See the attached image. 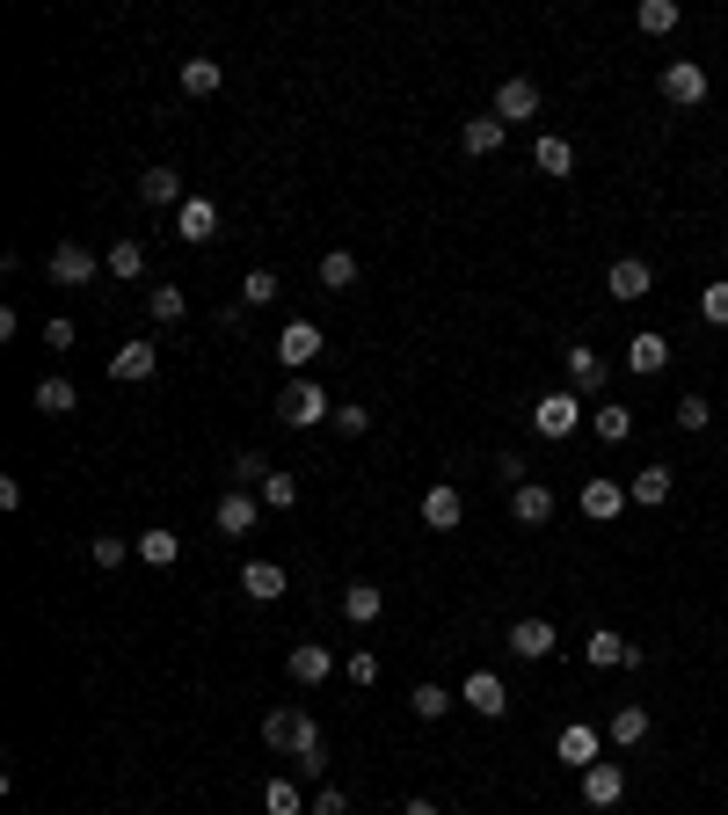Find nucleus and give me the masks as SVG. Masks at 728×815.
<instances>
[{
  "instance_id": "nucleus-27",
  "label": "nucleus",
  "mask_w": 728,
  "mask_h": 815,
  "mask_svg": "<svg viewBox=\"0 0 728 815\" xmlns=\"http://www.w3.org/2000/svg\"><path fill=\"white\" fill-rule=\"evenodd\" d=\"M459 518H467V503H459V488H430V495H423V524H430V532H451Z\"/></svg>"
},
{
  "instance_id": "nucleus-12",
  "label": "nucleus",
  "mask_w": 728,
  "mask_h": 815,
  "mask_svg": "<svg viewBox=\"0 0 728 815\" xmlns=\"http://www.w3.org/2000/svg\"><path fill=\"white\" fill-rule=\"evenodd\" d=\"M306 729H313V721L299 707H270V713H262V743H270V750H292V757H299Z\"/></svg>"
},
{
  "instance_id": "nucleus-1",
  "label": "nucleus",
  "mask_w": 728,
  "mask_h": 815,
  "mask_svg": "<svg viewBox=\"0 0 728 815\" xmlns=\"http://www.w3.org/2000/svg\"><path fill=\"white\" fill-rule=\"evenodd\" d=\"M575 422H583V394H575V386H561V394H539L532 400V430L539 437H575Z\"/></svg>"
},
{
  "instance_id": "nucleus-51",
  "label": "nucleus",
  "mask_w": 728,
  "mask_h": 815,
  "mask_svg": "<svg viewBox=\"0 0 728 815\" xmlns=\"http://www.w3.org/2000/svg\"><path fill=\"white\" fill-rule=\"evenodd\" d=\"M219 328H226V335H241V328H248V306H241V299H233V306H219Z\"/></svg>"
},
{
  "instance_id": "nucleus-36",
  "label": "nucleus",
  "mask_w": 728,
  "mask_h": 815,
  "mask_svg": "<svg viewBox=\"0 0 728 815\" xmlns=\"http://www.w3.org/2000/svg\"><path fill=\"white\" fill-rule=\"evenodd\" d=\"M590 430L605 437V445H626V437H634V408H597V416H590Z\"/></svg>"
},
{
  "instance_id": "nucleus-37",
  "label": "nucleus",
  "mask_w": 728,
  "mask_h": 815,
  "mask_svg": "<svg viewBox=\"0 0 728 815\" xmlns=\"http://www.w3.org/2000/svg\"><path fill=\"white\" fill-rule=\"evenodd\" d=\"M256 495H262V510H278V518H284V510H292V503H299V481H292V473H284V467H278V473H270V481H262V488H256Z\"/></svg>"
},
{
  "instance_id": "nucleus-48",
  "label": "nucleus",
  "mask_w": 728,
  "mask_h": 815,
  "mask_svg": "<svg viewBox=\"0 0 728 815\" xmlns=\"http://www.w3.org/2000/svg\"><path fill=\"white\" fill-rule=\"evenodd\" d=\"M313 815H350V794L343 786H321V794H313Z\"/></svg>"
},
{
  "instance_id": "nucleus-10",
  "label": "nucleus",
  "mask_w": 728,
  "mask_h": 815,
  "mask_svg": "<svg viewBox=\"0 0 728 815\" xmlns=\"http://www.w3.org/2000/svg\"><path fill=\"white\" fill-rule=\"evenodd\" d=\"M597 750H605V735L590 729V721H569V729L554 735V757L575 764V772H590V764H597Z\"/></svg>"
},
{
  "instance_id": "nucleus-41",
  "label": "nucleus",
  "mask_w": 728,
  "mask_h": 815,
  "mask_svg": "<svg viewBox=\"0 0 728 815\" xmlns=\"http://www.w3.org/2000/svg\"><path fill=\"white\" fill-rule=\"evenodd\" d=\"M146 313H154L160 328H168V321H183V292H175V284H154V292H146Z\"/></svg>"
},
{
  "instance_id": "nucleus-53",
  "label": "nucleus",
  "mask_w": 728,
  "mask_h": 815,
  "mask_svg": "<svg viewBox=\"0 0 728 815\" xmlns=\"http://www.w3.org/2000/svg\"><path fill=\"white\" fill-rule=\"evenodd\" d=\"M401 815H445V808H437L430 794H416V801H408V808H401Z\"/></svg>"
},
{
  "instance_id": "nucleus-6",
  "label": "nucleus",
  "mask_w": 728,
  "mask_h": 815,
  "mask_svg": "<svg viewBox=\"0 0 728 815\" xmlns=\"http://www.w3.org/2000/svg\"><path fill=\"white\" fill-rule=\"evenodd\" d=\"M648 729H656V713L634 707V699H620V707H612V721H605V743H612V750H642Z\"/></svg>"
},
{
  "instance_id": "nucleus-43",
  "label": "nucleus",
  "mask_w": 728,
  "mask_h": 815,
  "mask_svg": "<svg viewBox=\"0 0 728 815\" xmlns=\"http://www.w3.org/2000/svg\"><path fill=\"white\" fill-rule=\"evenodd\" d=\"M270 299H278V278H270V270H248V278H241V306H270Z\"/></svg>"
},
{
  "instance_id": "nucleus-29",
  "label": "nucleus",
  "mask_w": 728,
  "mask_h": 815,
  "mask_svg": "<svg viewBox=\"0 0 728 815\" xmlns=\"http://www.w3.org/2000/svg\"><path fill=\"white\" fill-rule=\"evenodd\" d=\"M139 561L146 568H175V561H183V539H175L168 524H154V532H139Z\"/></svg>"
},
{
  "instance_id": "nucleus-16",
  "label": "nucleus",
  "mask_w": 728,
  "mask_h": 815,
  "mask_svg": "<svg viewBox=\"0 0 728 815\" xmlns=\"http://www.w3.org/2000/svg\"><path fill=\"white\" fill-rule=\"evenodd\" d=\"M241 591L256 597V605H278V597L292 591V575H284L278 561H248V568H241Z\"/></svg>"
},
{
  "instance_id": "nucleus-46",
  "label": "nucleus",
  "mask_w": 728,
  "mask_h": 815,
  "mask_svg": "<svg viewBox=\"0 0 728 815\" xmlns=\"http://www.w3.org/2000/svg\"><path fill=\"white\" fill-rule=\"evenodd\" d=\"M321 764H329V735L306 729V743H299V772H321Z\"/></svg>"
},
{
  "instance_id": "nucleus-25",
  "label": "nucleus",
  "mask_w": 728,
  "mask_h": 815,
  "mask_svg": "<svg viewBox=\"0 0 728 815\" xmlns=\"http://www.w3.org/2000/svg\"><path fill=\"white\" fill-rule=\"evenodd\" d=\"M379 612H386V591H379V583H350V591H343V619H350V626H372Z\"/></svg>"
},
{
  "instance_id": "nucleus-47",
  "label": "nucleus",
  "mask_w": 728,
  "mask_h": 815,
  "mask_svg": "<svg viewBox=\"0 0 728 815\" xmlns=\"http://www.w3.org/2000/svg\"><path fill=\"white\" fill-rule=\"evenodd\" d=\"M335 430H343V437H364V430H372V408H335Z\"/></svg>"
},
{
  "instance_id": "nucleus-22",
  "label": "nucleus",
  "mask_w": 728,
  "mask_h": 815,
  "mask_svg": "<svg viewBox=\"0 0 728 815\" xmlns=\"http://www.w3.org/2000/svg\"><path fill=\"white\" fill-rule=\"evenodd\" d=\"M503 139H510V124L496 117V109H488V117H467V124H459V146H467L474 160H481V154H496Z\"/></svg>"
},
{
  "instance_id": "nucleus-54",
  "label": "nucleus",
  "mask_w": 728,
  "mask_h": 815,
  "mask_svg": "<svg viewBox=\"0 0 728 815\" xmlns=\"http://www.w3.org/2000/svg\"><path fill=\"white\" fill-rule=\"evenodd\" d=\"M721 190H728V175H721Z\"/></svg>"
},
{
  "instance_id": "nucleus-50",
  "label": "nucleus",
  "mask_w": 728,
  "mask_h": 815,
  "mask_svg": "<svg viewBox=\"0 0 728 815\" xmlns=\"http://www.w3.org/2000/svg\"><path fill=\"white\" fill-rule=\"evenodd\" d=\"M496 473H503V488H524V459H518V451H503V459H496Z\"/></svg>"
},
{
  "instance_id": "nucleus-31",
  "label": "nucleus",
  "mask_w": 728,
  "mask_h": 815,
  "mask_svg": "<svg viewBox=\"0 0 728 815\" xmlns=\"http://www.w3.org/2000/svg\"><path fill=\"white\" fill-rule=\"evenodd\" d=\"M350 284H357V255H350V248H329V255H321V292H350Z\"/></svg>"
},
{
  "instance_id": "nucleus-30",
  "label": "nucleus",
  "mask_w": 728,
  "mask_h": 815,
  "mask_svg": "<svg viewBox=\"0 0 728 815\" xmlns=\"http://www.w3.org/2000/svg\"><path fill=\"white\" fill-rule=\"evenodd\" d=\"M626 495L642 510H656V503H670V467H642L634 481H626Z\"/></svg>"
},
{
  "instance_id": "nucleus-32",
  "label": "nucleus",
  "mask_w": 728,
  "mask_h": 815,
  "mask_svg": "<svg viewBox=\"0 0 728 815\" xmlns=\"http://www.w3.org/2000/svg\"><path fill=\"white\" fill-rule=\"evenodd\" d=\"M532 160H539V175H575V146H569V139H554V132H547V139L532 146Z\"/></svg>"
},
{
  "instance_id": "nucleus-14",
  "label": "nucleus",
  "mask_w": 728,
  "mask_h": 815,
  "mask_svg": "<svg viewBox=\"0 0 728 815\" xmlns=\"http://www.w3.org/2000/svg\"><path fill=\"white\" fill-rule=\"evenodd\" d=\"M262 518V495H248V488H233V495H219V532L226 539H248Z\"/></svg>"
},
{
  "instance_id": "nucleus-11",
  "label": "nucleus",
  "mask_w": 728,
  "mask_h": 815,
  "mask_svg": "<svg viewBox=\"0 0 728 815\" xmlns=\"http://www.w3.org/2000/svg\"><path fill=\"white\" fill-rule=\"evenodd\" d=\"M663 95H670L677 109H699L707 103V73H699L693 59H670V66H663Z\"/></svg>"
},
{
  "instance_id": "nucleus-9",
  "label": "nucleus",
  "mask_w": 728,
  "mask_h": 815,
  "mask_svg": "<svg viewBox=\"0 0 728 815\" xmlns=\"http://www.w3.org/2000/svg\"><path fill=\"white\" fill-rule=\"evenodd\" d=\"M496 117H503V124L539 117V81H532V73H510V81L496 87Z\"/></svg>"
},
{
  "instance_id": "nucleus-4",
  "label": "nucleus",
  "mask_w": 728,
  "mask_h": 815,
  "mask_svg": "<svg viewBox=\"0 0 728 815\" xmlns=\"http://www.w3.org/2000/svg\"><path fill=\"white\" fill-rule=\"evenodd\" d=\"M605 292L620 299V306H634V299H648V292H656V270H648L642 255H620V262L605 270Z\"/></svg>"
},
{
  "instance_id": "nucleus-7",
  "label": "nucleus",
  "mask_w": 728,
  "mask_h": 815,
  "mask_svg": "<svg viewBox=\"0 0 728 815\" xmlns=\"http://www.w3.org/2000/svg\"><path fill=\"white\" fill-rule=\"evenodd\" d=\"M583 801H590V808H620V801H626V764L620 757H597L583 772Z\"/></svg>"
},
{
  "instance_id": "nucleus-39",
  "label": "nucleus",
  "mask_w": 728,
  "mask_h": 815,
  "mask_svg": "<svg viewBox=\"0 0 728 815\" xmlns=\"http://www.w3.org/2000/svg\"><path fill=\"white\" fill-rule=\"evenodd\" d=\"M226 473H233V488H262V481H270V473H278V467H270L262 451H241V459H233V467H226Z\"/></svg>"
},
{
  "instance_id": "nucleus-52",
  "label": "nucleus",
  "mask_w": 728,
  "mask_h": 815,
  "mask_svg": "<svg viewBox=\"0 0 728 815\" xmlns=\"http://www.w3.org/2000/svg\"><path fill=\"white\" fill-rule=\"evenodd\" d=\"M44 343H52V349H73V321H44Z\"/></svg>"
},
{
  "instance_id": "nucleus-23",
  "label": "nucleus",
  "mask_w": 728,
  "mask_h": 815,
  "mask_svg": "<svg viewBox=\"0 0 728 815\" xmlns=\"http://www.w3.org/2000/svg\"><path fill=\"white\" fill-rule=\"evenodd\" d=\"M211 226H219V205H211V197H190V205L175 211V241H211Z\"/></svg>"
},
{
  "instance_id": "nucleus-35",
  "label": "nucleus",
  "mask_w": 728,
  "mask_h": 815,
  "mask_svg": "<svg viewBox=\"0 0 728 815\" xmlns=\"http://www.w3.org/2000/svg\"><path fill=\"white\" fill-rule=\"evenodd\" d=\"M634 22H642L648 36H670L677 22H685V8H677V0H642V15H634Z\"/></svg>"
},
{
  "instance_id": "nucleus-44",
  "label": "nucleus",
  "mask_w": 728,
  "mask_h": 815,
  "mask_svg": "<svg viewBox=\"0 0 728 815\" xmlns=\"http://www.w3.org/2000/svg\"><path fill=\"white\" fill-rule=\"evenodd\" d=\"M699 313H707L714 328H728V278H714L707 292H699Z\"/></svg>"
},
{
  "instance_id": "nucleus-19",
  "label": "nucleus",
  "mask_w": 728,
  "mask_h": 815,
  "mask_svg": "<svg viewBox=\"0 0 728 815\" xmlns=\"http://www.w3.org/2000/svg\"><path fill=\"white\" fill-rule=\"evenodd\" d=\"M284 670H292V685H329V670H335V656L321 641H299L292 656H284Z\"/></svg>"
},
{
  "instance_id": "nucleus-42",
  "label": "nucleus",
  "mask_w": 728,
  "mask_h": 815,
  "mask_svg": "<svg viewBox=\"0 0 728 815\" xmlns=\"http://www.w3.org/2000/svg\"><path fill=\"white\" fill-rule=\"evenodd\" d=\"M262 808H270V815H299L306 801H299V786H292V780H270V786H262Z\"/></svg>"
},
{
  "instance_id": "nucleus-33",
  "label": "nucleus",
  "mask_w": 728,
  "mask_h": 815,
  "mask_svg": "<svg viewBox=\"0 0 728 815\" xmlns=\"http://www.w3.org/2000/svg\"><path fill=\"white\" fill-rule=\"evenodd\" d=\"M219 59H183V95H219Z\"/></svg>"
},
{
  "instance_id": "nucleus-8",
  "label": "nucleus",
  "mask_w": 728,
  "mask_h": 815,
  "mask_svg": "<svg viewBox=\"0 0 728 815\" xmlns=\"http://www.w3.org/2000/svg\"><path fill=\"white\" fill-rule=\"evenodd\" d=\"M583 656L597 662V670H620V662H626V670H642V648L626 641L620 626H597V634H590V641H583Z\"/></svg>"
},
{
  "instance_id": "nucleus-3",
  "label": "nucleus",
  "mask_w": 728,
  "mask_h": 815,
  "mask_svg": "<svg viewBox=\"0 0 728 815\" xmlns=\"http://www.w3.org/2000/svg\"><path fill=\"white\" fill-rule=\"evenodd\" d=\"M44 278H52V284H66V292H81V284H95V278H103V262L87 255L81 241H59L52 255H44Z\"/></svg>"
},
{
  "instance_id": "nucleus-20",
  "label": "nucleus",
  "mask_w": 728,
  "mask_h": 815,
  "mask_svg": "<svg viewBox=\"0 0 728 815\" xmlns=\"http://www.w3.org/2000/svg\"><path fill=\"white\" fill-rule=\"evenodd\" d=\"M510 518L518 524H554V488H539V481L510 488Z\"/></svg>"
},
{
  "instance_id": "nucleus-45",
  "label": "nucleus",
  "mask_w": 728,
  "mask_h": 815,
  "mask_svg": "<svg viewBox=\"0 0 728 815\" xmlns=\"http://www.w3.org/2000/svg\"><path fill=\"white\" fill-rule=\"evenodd\" d=\"M124 554H139V546H124V539H95V546H87V561H95V568H124Z\"/></svg>"
},
{
  "instance_id": "nucleus-2",
  "label": "nucleus",
  "mask_w": 728,
  "mask_h": 815,
  "mask_svg": "<svg viewBox=\"0 0 728 815\" xmlns=\"http://www.w3.org/2000/svg\"><path fill=\"white\" fill-rule=\"evenodd\" d=\"M321 416H335V408H329V394H321L313 379H292L278 394V422H284V430H313Z\"/></svg>"
},
{
  "instance_id": "nucleus-40",
  "label": "nucleus",
  "mask_w": 728,
  "mask_h": 815,
  "mask_svg": "<svg viewBox=\"0 0 728 815\" xmlns=\"http://www.w3.org/2000/svg\"><path fill=\"white\" fill-rule=\"evenodd\" d=\"M670 422H677V430H707V422H714V400L685 394V400H677V408H670Z\"/></svg>"
},
{
  "instance_id": "nucleus-38",
  "label": "nucleus",
  "mask_w": 728,
  "mask_h": 815,
  "mask_svg": "<svg viewBox=\"0 0 728 815\" xmlns=\"http://www.w3.org/2000/svg\"><path fill=\"white\" fill-rule=\"evenodd\" d=\"M408 707H416V721H445V713H451V692H445V685H416V692H408Z\"/></svg>"
},
{
  "instance_id": "nucleus-26",
  "label": "nucleus",
  "mask_w": 728,
  "mask_h": 815,
  "mask_svg": "<svg viewBox=\"0 0 728 815\" xmlns=\"http://www.w3.org/2000/svg\"><path fill=\"white\" fill-rule=\"evenodd\" d=\"M154 365H160L154 343H124L117 357H110V379H154Z\"/></svg>"
},
{
  "instance_id": "nucleus-18",
  "label": "nucleus",
  "mask_w": 728,
  "mask_h": 815,
  "mask_svg": "<svg viewBox=\"0 0 728 815\" xmlns=\"http://www.w3.org/2000/svg\"><path fill=\"white\" fill-rule=\"evenodd\" d=\"M139 205H154V211H183V205H190V197H183V175H175V168H146L139 175Z\"/></svg>"
},
{
  "instance_id": "nucleus-28",
  "label": "nucleus",
  "mask_w": 728,
  "mask_h": 815,
  "mask_svg": "<svg viewBox=\"0 0 728 815\" xmlns=\"http://www.w3.org/2000/svg\"><path fill=\"white\" fill-rule=\"evenodd\" d=\"M103 270L110 278H146V241H132V233H124V241H110V255H103Z\"/></svg>"
},
{
  "instance_id": "nucleus-13",
  "label": "nucleus",
  "mask_w": 728,
  "mask_h": 815,
  "mask_svg": "<svg viewBox=\"0 0 728 815\" xmlns=\"http://www.w3.org/2000/svg\"><path fill=\"white\" fill-rule=\"evenodd\" d=\"M575 510H583V518H597V524H612V518H620V510H626V488L597 473V481H583V495H575Z\"/></svg>"
},
{
  "instance_id": "nucleus-24",
  "label": "nucleus",
  "mask_w": 728,
  "mask_h": 815,
  "mask_svg": "<svg viewBox=\"0 0 728 815\" xmlns=\"http://www.w3.org/2000/svg\"><path fill=\"white\" fill-rule=\"evenodd\" d=\"M605 379H612L605 357H597V349H583V343H569V386H575V394H597Z\"/></svg>"
},
{
  "instance_id": "nucleus-15",
  "label": "nucleus",
  "mask_w": 728,
  "mask_h": 815,
  "mask_svg": "<svg viewBox=\"0 0 728 815\" xmlns=\"http://www.w3.org/2000/svg\"><path fill=\"white\" fill-rule=\"evenodd\" d=\"M313 357H321V328L313 321H292V328L278 335V365H292V372H306Z\"/></svg>"
},
{
  "instance_id": "nucleus-21",
  "label": "nucleus",
  "mask_w": 728,
  "mask_h": 815,
  "mask_svg": "<svg viewBox=\"0 0 728 815\" xmlns=\"http://www.w3.org/2000/svg\"><path fill=\"white\" fill-rule=\"evenodd\" d=\"M510 656L547 662V656H554V626H547V619H518V626H510Z\"/></svg>"
},
{
  "instance_id": "nucleus-5",
  "label": "nucleus",
  "mask_w": 728,
  "mask_h": 815,
  "mask_svg": "<svg viewBox=\"0 0 728 815\" xmlns=\"http://www.w3.org/2000/svg\"><path fill=\"white\" fill-rule=\"evenodd\" d=\"M459 699H467V707L481 713V721H503V713H510V685H503L496 670H474L467 685H459Z\"/></svg>"
},
{
  "instance_id": "nucleus-17",
  "label": "nucleus",
  "mask_w": 728,
  "mask_h": 815,
  "mask_svg": "<svg viewBox=\"0 0 728 815\" xmlns=\"http://www.w3.org/2000/svg\"><path fill=\"white\" fill-rule=\"evenodd\" d=\"M670 365V343H663L656 328H642V335H626V372H642V379H656V372Z\"/></svg>"
},
{
  "instance_id": "nucleus-49",
  "label": "nucleus",
  "mask_w": 728,
  "mask_h": 815,
  "mask_svg": "<svg viewBox=\"0 0 728 815\" xmlns=\"http://www.w3.org/2000/svg\"><path fill=\"white\" fill-rule=\"evenodd\" d=\"M372 677H379V656H364V648H357V656H350V685H372Z\"/></svg>"
},
{
  "instance_id": "nucleus-34",
  "label": "nucleus",
  "mask_w": 728,
  "mask_h": 815,
  "mask_svg": "<svg viewBox=\"0 0 728 815\" xmlns=\"http://www.w3.org/2000/svg\"><path fill=\"white\" fill-rule=\"evenodd\" d=\"M37 408H44V416H73L81 394H73V379H37Z\"/></svg>"
}]
</instances>
